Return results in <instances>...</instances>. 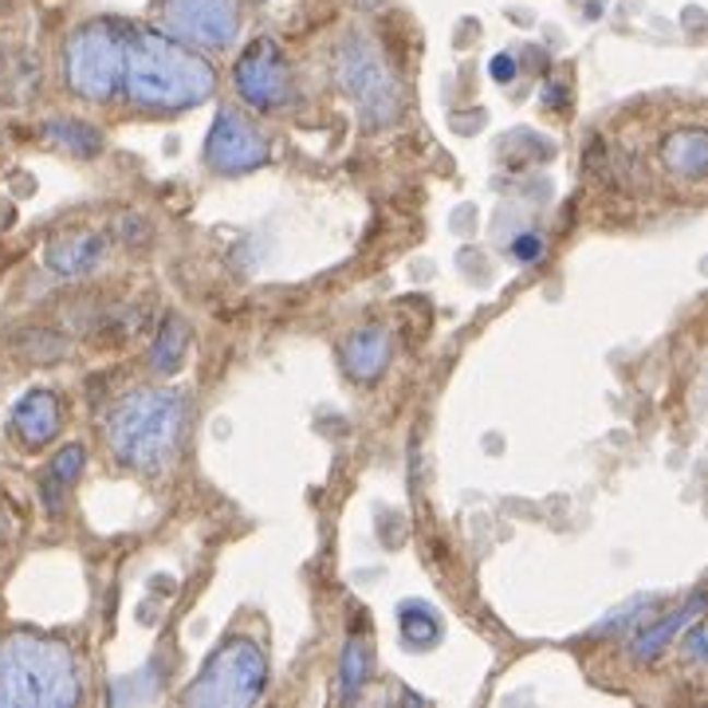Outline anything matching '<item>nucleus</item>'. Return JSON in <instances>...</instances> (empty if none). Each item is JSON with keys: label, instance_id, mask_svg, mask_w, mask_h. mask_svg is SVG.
<instances>
[{"label": "nucleus", "instance_id": "6ab92c4d", "mask_svg": "<svg viewBox=\"0 0 708 708\" xmlns=\"http://www.w3.org/2000/svg\"><path fill=\"white\" fill-rule=\"evenodd\" d=\"M83 464H87V449H83V445H68V449L56 452V461H51V469H48V481H56V484L79 481Z\"/></svg>", "mask_w": 708, "mask_h": 708}, {"label": "nucleus", "instance_id": "4468645a", "mask_svg": "<svg viewBox=\"0 0 708 708\" xmlns=\"http://www.w3.org/2000/svg\"><path fill=\"white\" fill-rule=\"evenodd\" d=\"M374 673V649L366 634H351L343 646V661H339V697L358 700L363 697L366 681Z\"/></svg>", "mask_w": 708, "mask_h": 708}, {"label": "nucleus", "instance_id": "423d86ee", "mask_svg": "<svg viewBox=\"0 0 708 708\" xmlns=\"http://www.w3.org/2000/svg\"><path fill=\"white\" fill-rule=\"evenodd\" d=\"M334 71H339V83L354 98L366 127H390L393 118L402 115V87H398V79L386 68V59L378 56L370 39H346L339 48V59H334Z\"/></svg>", "mask_w": 708, "mask_h": 708}, {"label": "nucleus", "instance_id": "9d476101", "mask_svg": "<svg viewBox=\"0 0 708 708\" xmlns=\"http://www.w3.org/2000/svg\"><path fill=\"white\" fill-rule=\"evenodd\" d=\"M386 363H390V334L382 327H358L346 334L343 343V366L354 382H374L382 378Z\"/></svg>", "mask_w": 708, "mask_h": 708}, {"label": "nucleus", "instance_id": "aec40b11", "mask_svg": "<svg viewBox=\"0 0 708 708\" xmlns=\"http://www.w3.org/2000/svg\"><path fill=\"white\" fill-rule=\"evenodd\" d=\"M511 256H516L520 264H535L543 256V233H520L511 240Z\"/></svg>", "mask_w": 708, "mask_h": 708}, {"label": "nucleus", "instance_id": "0eeeda50", "mask_svg": "<svg viewBox=\"0 0 708 708\" xmlns=\"http://www.w3.org/2000/svg\"><path fill=\"white\" fill-rule=\"evenodd\" d=\"M162 28L193 48L221 51L233 48L236 32H240V12H236V0H166Z\"/></svg>", "mask_w": 708, "mask_h": 708}, {"label": "nucleus", "instance_id": "ddd939ff", "mask_svg": "<svg viewBox=\"0 0 708 708\" xmlns=\"http://www.w3.org/2000/svg\"><path fill=\"white\" fill-rule=\"evenodd\" d=\"M103 236L98 233H68V236H56L48 245V268L56 275H83L98 264V256H103Z\"/></svg>", "mask_w": 708, "mask_h": 708}, {"label": "nucleus", "instance_id": "5701e85b", "mask_svg": "<svg viewBox=\"0 0 708 708\" xmlns=\"http://www.w3.org/2000/svg\"><path fill=\"white\" fill-rule=\"evenodd\" d=\"M511 75H516V59H511V56L492 59V79H496V83H508Z\"/></svg>", "mask_w": 708, "mask_h": 708}, {"label": "nucleus", "instance_id": "6e6552de", "mask_svg": "<svg viewBox=\"0 0 708 708\" xmlns=\"http://www.w3.org/2000/svg\"><path fill=\"white\" fill-rule=\"evenodd\" d=\"M236 91L248 107L256 110H280L284 103H292V68H287L280 44L268 36L252 39L233 68Z\"/></svg>", "mask_w": 708, "mask_h": 708}, {"label": "nucleus", "instance_id": "f3484780", "mask_svg": "<svg viewBox=\"0 0 708 708\" xmlns=\"http://www.w3.org/2000/svg\"><path fill=\"white\" fill-rule=\"evenodd\" d=\"M44 138H48L51 146L68 150L75 157H95L103 150V134L87 122H75V118H51L44 122Z\"/></svg>", "mask_w": 708, "mask_h": 708}, {"label": "nucleus", "instance_id": "b1692460", "mask_svg": "<svg viewBox=\"0 0 708 708\" xmlns=\"http://www.w3.org/2000/svg\"><path fill=\"white\" fill-rule=\"evenodd\" d=\"M354 4H363V9H374V4H382V0H354Z\"/></svg>", "mask_w": 708, "mask_h": 708}, {"label": "nucleus", "instance_id": "f03ea898", "mask_svg": "<svg viewBox=\"0 0 708 708\" xmlns=\"http://www.w3.org/2000/svg\"><path fill=\"white\" fill-rule=\"evenodd\" d=\"M79 697L75 653L63 641L36 634L0 641V708H71Z\"/></svg>", "mask_w": 708, "mask_h": 708}, {"label": "nucleus", "instance_id": "39448f33", "mask_svg": "<svg viewBox=\"0 0 708 708\" xmlns=\"http://www.w3.org/2000/svg\"><path fill=\"white\" fill-rule=\"evenodd\" d=\"M127 32L110 20H91L79 32H71L68 51H63V71L68 87L91 103H107L122 91L127 75Z\"/></svg>", "mask_w": 708, "mask_h": 708}, {"label": "nucleus", "instance_id": "1a4fd4ad", "mask_svg": "<svg viewBox=\"0 0 708 708\" xmlns=\"http://www.w3.org/2000/svg\"><path fill=\"white\" fill-rule=\"evenodd\" d=\"M205 162L216 174H248L268 166V142L245 115L225 107L205 138Z\"/></svg>", "mask_w": 708, "mask_h": 708}, {"label": "nucleus", "instance_id": "f8f14e48", "mask_svg": "<svg viewBox=\"0 0 708 708\" xmlns=\"http://www.w3.org/2000/svg\"><path fill=\"white\" fill-rule=\"evenodd\" d=\"M12 425H16V433L28 445H48L51 437L59 433V402H56V393H48V390L24 393V398L16 402V410H12Z\"/></svg>", "mask_w": 708, "mask_h": 708}, {"label": "nucleus", "instance_id": "f257e3e1", "mask_svg": "<svg viewBox=\"0 0 708 708\" xmlns=\"http://www.w3.org/2000/svg\"><path fill=\"white\" fill-rule=\"evenodd\" d=\"M127 98L142 110H186L216 91V71L205 56L181 48L162 32H127Z\"/></svg>", "mask_w": 708, "mask_h": 708}, {"label": "nucleus", "instance_id": "a211bd4d", "mask_svg": "<svg viewBox=\"0 0 708 708\" xmlns=\"http://www.w3.org/2000/svg\"><path fill=\"white\" fill-rule=\"evenodd\" d=\"M186 351H189L186 319H181V315H166V319H162V331H157V339H154V351H150L154 370L174 374L177 366H181V358H186Z\"/></svg>", "mask_w": 708, "mask_h": 708}, {"label": "nucleus", "instance_id": "4be33fe9", "mask_svg": "<svg viewBox=\"0 0 708 708\" xmlns=\"http://www.w3.org/2000/svg\"><path fill=\"white\" fill-rule=\"evenodd\" d=\"M646 602H653V599H634V602H626V606H618V610H614V614H610L606 622H602L599 629H618V626H626L629 618H638V614H634V610H638V606H646Z\"/></svg>", "mask_w": 708, "mask_h": 708}, {"label": "nucleus", "instance_id": "2eb2a0df", "mask_svg": "<svg viewBox=\"0 0 708 708\" xmlns=\"http://www.w3.org/2000/svg\"><path fill=\"white\" fill-rule=\"evenodd\" d=\"M669 169H677L685 177H705L708 174V134L705 130H677L665 138L661 146Z\"/></svg>", "mask_w": 708, "mask_h": 708}, {"label": "nucleus", "instance_id": "dca6fc26", "mask_svg": "<svg viewBox=\"0 0 708 708\" xmlns=\"http://www.w3.org/2000/svg\"><path fill=\"white\" fill-rule=\"evenodd\" d=\"M398 634L410 649H429L441 641V618H437V610L429 602L410 599L398 610Z\"/></svg>", "mask_w": 708, "mask_h": 708}, {"label": "nucleus", "instance_id": "9b49d317", "mask_svg": "<svg viewBox=\"0 0 708 708\" xmlns=\"http://www.w3.org/2000/svg\"><path fill=\"white\" fill-rule=\"evenodd\" d=\"M700 606H705V594H693L688 599V606H681L677 614H665V618H658V622H649V626H641L638 634H634V641H629V653L638 661H658L661 653H665L669 646H673V638H677L681 629L688 626V622L697 618L700 614Z\"/></svg>", "mask_w": 708, "mask_h": 708}, {"label": "nucleus", "instance_id": "20e7f679", "mask_svg": "<svg viewBox=\"0 0 708 708\" xmlns=\"http://www.w3.org/2000/svg\"><path fill=\"white\" fill-rule=\"evenodd\" d=\"M268 685V661L260 646L248 638H228L213 649L193 685L186 688L189 708H248L260 700Z\"/></svg>", "mask_w": 708, "mask_h": 708}, {"label": "nucleus", "instance_id": "7ed1b4c3", "mask_svg": "<svg viewBox=\"0 0 708 708\" xmlns=\"http://www.w3.org/2000/svg\"><path fill=\"white\" fill-rule=\"evenodd\" d=\"M181 422H186L181 393L134 390L110 410L107 441L122 464H130L138 472H154L169 461Z\"/></svg>", "mask_w": 708, "mask_h": 708}, {"label": "nucleus", "instance_id": "412c9836", "mask_svg": "<svg viewBox=\"0 0 708 708\" xmlns=\"http://www.w3.org/2000/svg\"><path fill=\"white\" fill-rule=\"evenodd\" d=\"M681 653H685L688 661H705V626H700L697 618L688 622V634H685V641H681Z\"/></svg>", "mask_w": 708, "mask_h": 708}]
</instances>
